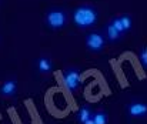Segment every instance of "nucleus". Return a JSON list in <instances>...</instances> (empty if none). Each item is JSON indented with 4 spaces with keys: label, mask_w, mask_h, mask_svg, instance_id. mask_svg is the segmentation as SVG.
Returning a JSON list of instances; mask_svg holds the SVG:
<instances>
[{
    "label": "nucleus",
    "mask_w": 147,
    "mask_h": 124,
    "mask_svg": "<svg viewBox=\"0 0 147 124\" xmlns=\"http://www.w3.org/2000/svg\"><path fill=\"white\" fill-rule=\"evenodd\" d=\"M71 20L79 29H89L94 26L98 20V11L92 6H79L73 10Z\"/></svg>",
    "instance_id": "f257e3e1"
},
{
    "label": "nucleus",
    "mask_w": 147,
    "mask_h": 124,
    "mask_svg": "<svg viewBox=\"0 0 147 124\" xmlns=\"http://www.w3.org/2000/svg\"><path fill=\"white\" fill-rule=\"evenodd\" d=\"M45 22H46V24L49 26L50 29L57 30V29H61V27L66 26L67 14L61 9H51V10L47 11V14L45 17Z\"/></svg>",
    "instance_id": "f03ea898"
},
{
    "label": "nucleus",
    "mask_w": 147,
    "mask_h": 124,
    "mask_svg": "<svg viewBox=\"0 0 147 124\" xmlns=\"http://www.w3.org/2000/svg\"><path fill=\"white\" fill-rule=\"evenodd\" d=\"M106 46V37L98 33V32H92L86 36V47L90 50V51H94L98 53L104 49Z\"/></svg>",
    "instance_id": "7ed1b4c3"
},
{
    "label": "nucleus",
    "mask_w": 147,
    "mask_h": 124,
    "mask_svg": "<svg viewBox=\"0 0 147 124\" xmlns=\"http://www.w3.org/2000/svg\"><path fill=\"white\" fill-rule=\"evenodd\" d=\"M63 82H64V86H66V88L69 90V91H71V93H74L77 88H79V86H80V74H79V71L76 70V69H67L66 71H64V74H63Z\"/></svg>",
    "instance_id": "20e7f679"
},
{
    "label": "nucleus",
    "mask_w": 147,
    "mask_h": 124,
    "mask_svg": "<svg viewBox=\"0 0 147 124\" xmlns=\"http://www.w3.org/2000/svg\"><path fill=\"white\" fill-rule=\"evenodd\" d=\"M127 113L131 117H144L147 116V104L142 101H133L129 104Z\"/></svg>",
    "instance_id": "39448f33"
},
{
    "label": "nucleus",
    "mask_w": 147,
    "mask_h": 124,
    "mask_svg": "<svg viewBox=\"0 0 147 124\" xmlns=\"http://www.w3.org/2000/svg\"><path fill=\"white\" fill-rule=\"evenodd\" d=\"M16 90H17V83L16 80L10 79V80H6L0 86V96L3 97H11L16 94Z\"/></svg>",
    "instance_id": "423d86ee"
},
{
    "label": "nucleus",
    "mask_w": 147,
    "mask_h": 124,
    "mask_svg": "<svg viewBox=\"0 0 147 124\" xmlns=\"http://www.w3.org/2000/svg\"><path fill=\"white\" fill-rule=\"evenodd\" d=\"M92 116H93V111L87 106H83L77 110V121L80 124H84L89 119H92Z\"/></svg>",
    "instance_id": "0eeeda50"
},
{
    "label": "nucleus",
    "mask_w": 147,
    "mask_h": 124,
    "mask_svg": "<svg viewBox=\"0 0 147 124\" xmlns=\"http://www.w3.org/2000/svg\"><path fill=\"white\" fill-rule=\"evenodd\" d=\"M51 67H53V64H51V60L49 57H40L37 60V70L40 73H49Z\"/></svg>",
    "instance_id": "6e6552de"
},
{
    "label": "nucleus",
    "mask_w": 147,
    "mask_h": 124,
    "mask_svg": "<svg viewBox=\"0 0 147 124\" xmlns=\"http://www.w3.org/2000/svg\"><path fill=\"white\" fill-rule=\"evenodd\" d=\"M106 36H107V39L110 41H114V40H119L121 34L116 30V27H114V26L111 24V22H110V23L106 26Z\"/></svg>",
    "instance_id": "1a4fd4ad"
},
{
    "label": "nucleus",
    "mask_w": 147,
    "mask_h": 124,
    "mask_svg": "<svg viewBox=\"0 0 147 124\" xmlns=\"http://www.w3.org/2000/svg\"><path fill=\"white\" fill-rule=\"evenodd\" d=\"M92 119L94 120V124H107V114L104 111H94Z\"/></svg>",
    "instance_id": "9d476101"
},
{
    "label": "nucleus",
    "mask_w": 147,
    "mask_h": 124,
    "mask_svg": "<svg viewBox=\"0 0 147 124\" xmlns=\"http://www.w3.org/2000/svg\"><path fill=\"white\" fill-rule=\"evenodd\" d=\"M120 20H121V24H123L124 33H127V32L131 29V24H133V22H131V17H130L129 14H123V16H120Z\"/></svg>",
    "instance_id": "9b49d317"
},
{
    "label": "nucleus",
    "mask_w": 147,
    "mask_h": 124,
    "mask_svg": "<svg viewBox=\"0 0 147 124\" xmlns=\"http://www.w3.org/2000/svg\"><path fill=\"white\" fill-rule=\"evenodd\" d=\"M111 24L116 27V30H117L120 34H123V33H124V29H123V24H121L120 17H114V19H111Z\"/></svg>",
    "instance_id": "f8f14e48"
},
{
    "label": "nucleus",
    "mask_w": 147,
    "mask_h": 124,
    "mask_svg": "<svg viewBox=\"0 0 147 124\" xmlns=\"http://www.w3.org/2000/svg\"><path fill=\"white\" fill-rule=\"evenodd\" d=\"M140 61L144 67H147V47L142 49V51H140Z\"/></svg>",
    "instance_id": "ddd939ff"
},
{
    "label": "nucleus",
    "mask_w": 147,
    "mask_h": 124,
    "mask_svg": "<svg viewBox=\"0 0 147 124\" xmlns=\"http://www.w3.org/2000/svg\"><path fill=\"white\" fill-rule=\"evenodd\" d=\"M84 124H94V120H93V119H89V120H87Z\"/></svg>",
    "instance_id": "4468645a"
}]
</instances>
